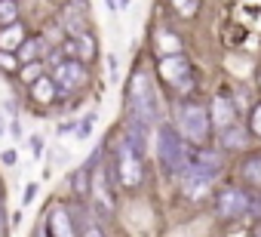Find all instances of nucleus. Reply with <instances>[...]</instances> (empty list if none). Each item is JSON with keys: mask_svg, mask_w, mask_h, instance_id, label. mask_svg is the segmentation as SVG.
I'll list each match as a JSON object with an SVG mask.
<instances>
[{"mask_svg": "<svg viewBox=\"0 0 261 237\" xmlns=\"http://www.w3.org/2000/svg\"><path fill=\"white\" fill-rule=\"evenodd\" d=\"M157 157H160V163H163V170L169 176H181L188 170V163H191L188 139L169 124H163L160 133H157Z\"/></svg>", "mask_w": 261, "mask_h": 237, "instance_id": "nucleus-1", "label": "nucleus"}, {"mask_svg": "<svg viewBox=\"0 0 261 237\" xmlns=\"http://www.w3.org/2000/svg\"><path fill=\"white\" fill-rule=\"evenodd\" d=\"M129 108H133L136 117H142L148 124L160 121V96L145 71H136L129 77Z\"/></svg>", "mask_w": 261, "mask_h": 237, "instance_id": "nucleus-2", "label": "nucleus"}, {"mask_svg": "<svg viewBox=\"0 0 261 237\" xmlns=\"http://www.w3.org/2000/svg\"><path fill=\"white\" fill-rule=\"evenodd\" d=\"M209 124H212V117H209V111H206L203 105L188 102V105L178 108V133H181L188 142L203 145V142L209 139Z\"/></svg>", "mask_w": 261, "mask_h": 237, "instance_id": "nucleus-3", "label": "nucleus"}, {"mask_svg": "<svg viewBox=\"0 0 261 237\" xmlns=\"http://www.w3.org/2000/svg\"><path fill=\"white\" fill-rule=\"evenodd\" d=\"M114 170L120 176V185L123 188H136L142 182V154L129 145L126 139L117 145V160H114Z\"/></svg>", "mask_w": 261, "mask_h": 237, "instance_id": "nucleus-4", "label": "nucleus"}, {"mask_svg": "<svg viewBox=\"0 0 261 237\" xmlns=\"http://www.w3.org/2000/svg\"><path fill=\"white\" fill-rule=\"evenodd\" d=\"M215 212H218L221 219H227V222L249 216V194L240 191V188H224V191H218V197H215Z\"/></svg>", "mask_w": 261, "mask_h": 237, "instance_id": "nucleus-5", "label": "nucleus"}, {"mask_svg": "<svg viewBox=\"0 0 261 237\" xmlns=\"http://www.w3.org/2000/svg\"><path fill=\"white\" fill-rule=\"evenodd\" d=\"M111 179H114V173H111V170L92 167L89 194H92V200H95V209H98V216H101V219H108V216H111V209H114V194H111V188H108V182H111Z\"/></svg>", "mask_w": 261, "mask_h": 237, "instance_id": "nucleus-6", "label": "nucleus"}, {"mask_svg": "<svg viewBox=\"0 0 261 237\" xmlns=\"http://www.w3.org/2000/svg\"><path fill=\"white\" fill-rule=\"evenodd\" d=\"M53 80H56V86L65 89V92L80 89V86L86 83V68H83L80 59H65V62H59V65L53 68Z\"/></svg>", "mask_w": 261, "mask_h": 237, "instance_id": "nucleus-7", "label": "nucleus"}, {"mask_svg": "<svg viewBox=\"0 0 261 237\" xmlns=\"http://www.w3.org/2000/svg\"><path fill=\"white\" fill-rule=\"evenodd\" d=\"M160 74H163L166 83H172V86H178V89H188V86H191V65H188V59H185L181 53H175V56H160Z\"/></svg>", "mask_w": 261, "mask_h": 237, "instance_id": "nucleus-8", "label": "nucleus"}, {"mask_svg": "<svg viewBox=\"0 0 261 237\" xmlns=\"http://www.w3.org/2000/svg\"><path fill=\"white\" fill-rule=\"evenodd\" d=\"M212 176H206L203 170H197V167H188L185 173H181V191H185V197L188 200H203L209 191H212Z\"/></svg>", "mask_w": 261, "mask_h": 237, "instance_id": "nucleus-9", "label": "nucleus"}, {"mask_svg": "<svg viewBox=\"0 0 261 237\" xmlns=\"http://www.w3.org/2000/svg\"><path fill=\"white\" fill-rule=\"evenodd\" d=\"M86 19H89V10H86L83 0H71V4H65V10H62V28L71 37L86 31Z\"/></svg>", "mask_w": 261, "mask_h": 237, "instance_id": "nucleus-10", "label": "nucleus"}, {"mask_svg": "<svg viewBox=\"0 0 261 237\" xmlns=\"http://www.w3.org/2000/svg\"><path fill=\"white\" fill-rule=\"evenodd\" d=\"M148 127H151V124H148V121H142V117H136V114L126 121V136H123V139L133 145L139 154H145V151H148V142H151Z\"/></svg>", "mask_w": 261, "mask_h": 237, "instance_id": "nucleus-11", "label": "nucleus"}, {"mask_svg": "<svg viewBox=\"0 0 261 237\" xmlns=\"http://www.w3.org/2000/svg\"><path fill=\"white\" fill-rule=\"evenodd\" d=\"M230 124H237V105L227 96H215L212 99V127L215 130H224Z\"/></svg>", "mask_w": 261, "mask_h": 237, "instance_id": "nucleus-12", "label": "nucleus"}, {"mask_svg": "<svg viewBox=\"0 0 261 237\" xmlns=\"http://www.w3.org/2000/svg\"><path fill=\"white\" fill-rule=\"evenodd\" d=\"M65 53L71 59H80V62H92L95 59V40L83 31V34H74L68 43H65Z\"/></svg>", "mask_w": 261, "mask_h": 237, "instance_id": "nucleus-13", "label": "nucleus"}, {"mask_svg": "<svg viewBox=\"0 0 261 237\" xmlns=\"http://www.w3.org/2000/svg\"><path fill=\"white\" fill-rule=\"evenodd\" d=\"M188 167H197V170H203L206 176H212V179H218V173H221V157L215 154V151H209V148H200V151H194L191 154V163Z\"/></svg>", "mask_w": 261, "mask_h": 237, "instance_id": "nucleus-14", "label": "nucleus"}, {"mask_svg": "<svg viewBox=\"0 0 261 237\" xmlns=\"http://www.w3.org/2000/svg\"><path fill=\"white\" fill-rule=\"evenodd\" d=\"M46 234L53 237H62V234H74V225H71V212L65 206H56L49 212V225H46Z\"/></svg>", "mask_w": 261, "mask_h": 237, "instance_id": "nucleus-15", "label": "nucleus"}, {"mask_svg": "<svg viewBox=\"0 0 261 237\" xmlns=\"http://www.w3.org/2000/svg\"><path fill=\"white\" fill-rule=\"evenodd\" d=\"M22 40H25V28H22L19 22H10V25L0 28V50L16 53V50L22 46Z\"/></svg>", "mask_w": 261, "mask_h": 237, "instance_id": "nucleus-16", "label": "nucleus"}, {"mask_svg": "<svg viewBox=\"0 0 261 237\" xmlns=\"http://www.w3.org/2000/svg\"><path fill=\"white\" fill-rule=\"evenodd\" d=\"M31 99L40 102V105H49V102L56 99V80L46 77V74H40V77L31 83Z\"/></svg>", "mask_w": 261, "mask_h": 237, "instance_id": "nucleus-17", "label": "nucleus"}, {"mask_svg": "<svg viewBox=\"0 0 261 237\" xmlns=\"http://www.w3.org/2000/svg\"><path fill=\"white\" fill-rule=\"evenodd\" d=\"M218 136H221V145L224 148H243L246 145V130L240 127V124H230V127H224V130H218Z\"/></svg>", "mask_w": 261, "mask_h": 237, "instance_id": "nucleus-18", "label": "nucleus"}, {"mask_svg": "<svg viewBox=\"0 0 261 237\" xmlns=\"http://www.w3.org/2000/svg\"><path fill=\"white\" fill-rule=\"evenodd\" d=\"M71 219H77V225H74V234H101V228L92 222V212H89L86 206H77Z\"/></svg>", "mask_w": 261, "mask_h": 237, "instance_id": "nucleus-19", "label": "nucleus"}, {"mask_svg": "<svg viewBox=\"0 0 261 237\" xmlns=\"http://www.w3.org/2000/svg\"><path fill=\"white\" fill-rule=\"evenodd\" d=\"M157 50H160V56H175V53H181V40L172 31H160L157 34Z\"/></svg>", "mask_w": 261, "mask_h": 237, "instance_id": "nucleus-20", "label": "nucleus"}, {"mask_svg": "<svg viewBox=\"0 0 261 237\" xmlns=\"http://www.w3.org/2000/svg\"><path fill=\"white\" fill-rule=\"evenodd\" d=\"M243 179L255 188H261V157H252L243 163Z\"/></svg>", "mask_w": 261, "mask_h": 237, "instance_id": "nucleus-21", "label": "nucleus"}, {"mask_svg": "<svg viewBox=\"0 0 261 237\" xmlns=\"http://www.w3.org/2000/svg\"><path fill=\"white\" fill-rule=\"evenodd\" d=\"M19 10H16V0H0V25H10L16 22Z\"/></svg>", "mask_w": 261, "mask_h": 237, "instance_id": "nucleus-22", "label": "nucleus"}, {"mask_svg": "<svg viewBox=\"0 0 261 237\" xmlns=\"http://www.w3.org/2000/svg\"><path fill=\"white\" fill-rule=\"evenodd\" d=\"M19 53V59H25V62H31V59H37V53H40V40H22V46L16 50Z\"/></svg>", "mask_w": 261, "mask_h": 237, "instance_id": "nucleus-23", "label": "nucleus"}, {"mask_svg": "<svg viewBox=\"0 0 261 237\" xmlns=\"http://www.w3.org/2000/svg\"><path fill=\"white\" fill-rule=\"evenodd\" d=\"M172 7L178 10V16L191 19V16H197V10H200V0H172Z\"/></svg>", "mask_w": 261, "mask_h": 237, "instance_id": "nucleus-24", "label": "nucleus"}, {"mask_svg": "<svg viewBox=\"0 0 261 237\" xmlns=\"http://www.w3.org/2000/svg\"><path fill=\"white\" fill-rule=\"evenodd\" d=\"M19 74H22V80H25V83H34V80H37V77L43 74V65H40L37 59H31V62H28V65H25V68H22Z\"/></svg>", "mask_w": 261, "mask_h": 237, "instance_id": "nucleus-25", "label": "nucleus"}, {"mask_svg": "<svg viewBox=\"0 0 261 237\" xmlns=\"http://www.w3.org/2000/svg\"><path fill=\"white\" fill-rule=\"evenodd\" d=\"M0 68H4V71H16V68H19V59H16V53L0 50Z\"/></svg>", "mask_w": 261, "mask_h": 237, "instance_id": "nucleus-26", "label": "nucleus"}, {"mask_svg": "<svg viewBox=\"0 0 261 237\" xmlns=\"http://www.w3.org/2000/svg\"><path fill=\"white\" fill-rule=\"evenodd\" d=\"M249 127H252V133H255V136H261V105H255V111H252V121H249Z\"/></svg>", "mask_w": 261, "mask_h": 237, "instance_id": "nucleus-27", "label": "nucleus"}, {"mask_svg": "<svg viewBox=\"0 0 261 237\" xmlns=\"http://www.w3.org/2000/svg\"><path fill=\"white\" fill-rule=\"evenodd\" d=\"M92 124H95V114H86L80 121V136H89L92 133Z\"/></svg>", "mask_w": 261, "mask_h": 237, "instance_id": "nucleus-28", "label": "nucleus"}, {"mask_svg": "<svg viewBox=\"0 0 261 237\" xmlns=\"http://www.w3.org/2000/svg\"><path fill=\"white\" fill-rule=\"evenodd\" d=\"M0 160H4V163H7V167H13V163H19V154H16V151H13V148H7V151H4V154H0Z\"/></svg>", "mask_w": 261, "mask_h": 237, "instance_id": "nucleus-29", "label": "nucleus"}, {"mask_svg": "<svg viewBox=\"0 0 261 237\" xmlns=\"http://www.w3.org/2000/svg\"><path fill=\"white\" fill-rule=\"evenodd\" d=\"M31 151H34V157L43 154V139H40V136H31Z\"/></svg>", "mask_w": 261, "mask_h": 237, "instance_id": "nucleus-30", "label": "nucleus"}, {"mask_svg": "<svg viewBox=\"0 0 261 237\" xmlns=\"http://www.w3.org/2000/svg\"><path fill=\"white\" fill-rule=\"evenodd\" d=\"M37 191H40V188H37V185H34V182H31V185H28V188H25V203H31V200H34V197H37Z\"/></svg>", "mask_w": 261, "mask_h": 237, "instance_id": "nucleus-31", "label": "nucleus"}, {"mask_svg": "<svg viewBox=\"0 0 261 237\" xmlns=\"http://www.w3.org/2000/svg\"><path fill=\"white\" fill-rule=\"evenodd\" d=\"M10 130H13V136H16V139L22 136V127H19V121H13V127H10Z\"/></svg>", "mask_w": 261, "mask_h": 237, "instance_id": "nucleus-32", "label": "nucleus"}, {"mask_svg": "<svg viewBox=\"0 0 261 237\" xmlns=\"http://www.w3.org/2000/svg\"><path fill=\"white\" fill-rule=\"evenodd\" d=\"M0 234H7V222H4V212H0Z\"/></svg>", "mask_w": 261, "mask_h": 237, "instance_id": "nucleus-33", "label": "nucleus"}, {"mask_svg": "<svg viewBox=\"0 0 261 237\" xmlns=\"http://www.w3.org/2000/svg\"><path fill=\"white\" fill-rule=\"evenodd\" d=\"M105 4H108V10H117V7H120L117 0H105Z\"/></svg>", "mask_w": 261, "mask_h": 237, "instance_id": "nucleus-34", "label": "nucleus"}, {"mask_svg": "<svg viewBox=\"0 0 261 237\" xmlns=\"http://www.w3.org/2000/svg\"><path fill=\"white\" fill-rule=\"evenodd\" d=\"M7 133V124H4V114H0V136H4Z\"/></svg>", "mask_w": 261, "mask_h": 237, "instance_id": "nucleus-35", "label": "nucleus"}, {"mask_svg": "<svg viewBox=\"0 0 261 237\" xmlns=\"http://www.w3.org/2000/svg\"><path fill=\"white\" fill-rule=\"evenodd\" d=\"M117 4H120V7H129V0H117Z\"/></svg>", "mask_w": 261, "mask_h": 237, "instance_id": "nucleus-36", "label": "nucleus"}]
</instances>
